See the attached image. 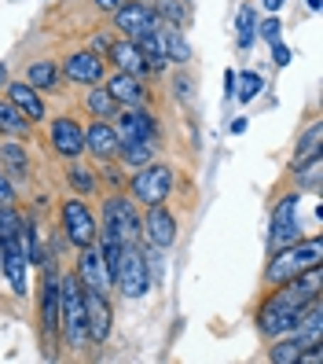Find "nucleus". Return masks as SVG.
I'll return each instance as SVG.
<instances>
[{
    "mask_svg": "<svg viewBox=\"0 0 323 364\" xmlns=\"http://www.w3.org/2000/svg\"><path fill=\"white\" fill-rule=\"evenodd\" d=\"M319 291H323V265L305 269L301 276H294V280H287V284H275V291L265 298L261 313H257V328H261L265 335H272V338L290 335L294 320L305 313V306L312 302V298H319Z\"/></svg>",
    "mask_w": 323,
    "mask_h": 364,
    "instance_id": "obj_1",
    "label": "nucleus"
},
{
    "mask_svg": "<svg viewBox=\"0 0 323 364\" xmlns=\"http://www.w3.org/2000/svg\"><path fill=\"white\" fill-rule=\"evenodd\" d=\"M103 247L106 269H111V284L125 298H143L150 287V265L140 243H114V240H96Z\"/></svg>",
    "mask_w": 323,
    "mask_h": 364,
    "instance_id": "obj_2",
    "label": "nucleus"
},
{
    "mask_svg": "<svg viewBox=\"0 0 323 364\" xmlns=\"http://www.w3.org/2000/svg\"><path fill=\"white\" fill-rule=\"evenodd\" d=\"M312 265H323V240H319V235L272 250V262L265 269V280L272 287L275 284H287V280H294V276H301V272L312 269Z\"/></svg>",
    "mask_w": 323,
    "mask_h": 364,
    "instance_id": "obj_3",
    "label": "nucleus"
},
{
    "mask_svg": "<svg viewBox=\"0 0 323 364\" xmlns=\"http://www.w3.org/2000/svg\"><path fill=\"white\" fill-rule=\"evenodd\" d=\"M59 324L67 331L70 346L81 350L89 346V324H84V287L74 272H67L59 280Z\"/></svg>",
    "mask_w": 323,
    "mask_h": 364,
    "instance_id": "obj_4",
    "label": "nucleus"
},
{
    "mask_svg": "<svg viewBox=\"0 0 323 364\" xmlns=\"http://www.w3.org/2000/svg\"><path fill=\"white\" fill-rule=\"evenodd\" d=\"M99 240H114V243H136L143 240L136 206L125 196H111L103 203V221H99Z\"/></svg>",
    "mask_w": 323,
    "mask_h": 364,
    "instance_id": "obj_5",
    "label": "nucleus"
},
{
    "mask_svg": "<svg viewBox=\"0 0 323 364\" xmlns=\"http://www.w3.org/2000/svg\"><path fill=\"white\" fill-rule=\"evenodd\" d=\"M301 240V196H283L272 210V225H268V247H290Z\"/></svg>",
    "mask_w": 323,
    "mask_h": 364,
    "instance_id": "obj_6",
    "label": "nucleus"
},
{
    "mask_svg": "<svg viewBox=\"0 0 323 364\" xmlns=\"http://www.w3.org/2000/svg\"><path fill=\"white\" fill-rule=\"evenodd\" d=\"M169 191H173V169H169V166L147 162V166H140V173L133 177V199L143 203V206L165 203Z\"/></svg>",
    "mask_w": 323,
    "mask_h": 364,
    "instance_id": "obj_7",
    "label": "nucleus"
},
{
    "mask_svg": "<svg viewBox=\"0 0 323 364\" xmlns=\"http://www.w3.org/2000/svg\"><path fill=\"white\" fill-rule=\"evenodd\" d=\"M74 276L81 280L84 291H96V294H111L114 291L111 269H106V258H103V247L99 243L77 247V269H74Z\"/></svg>",
    "mask_w": 323,
    "mask_h": 364,
    "instance_id": "obj_8",
    "label": "nucleus"
},
{
    "mask_svg": "<svg viewBox=\"0 0 323 364\" xmlns=\"http://www.w3.org/2000/svg\"><path fill=\"white\" fill-rule=\"evenodd\" d=\"M62 232H67V240L74 247H89L99 240V221L81 199H67L62 203Z\"/></svg>",
    "mask_w": 323,
    "mask_h": 364,
    "instance_id": "obj_9",
    "label": "nucleus"
},
{
    "mask_svg": "<svg viewBox=\"0 0 323 364\" xmlns=\"http://www.w3.org/2000/svg\"><path fill=\"white\" fill-rule=\"evenodd\" d=\"M111 15H114V30L125 33V37H136V33H147V30L162 26V15L150 4H140V0H125V4L114 8Z\"/></svg>",
    "mask_w": 323,
    "mask_h": 364,
    "instance_id": "obj_10",
    "label": "nucleus"
},
{
    "mask_svg": "<svg viewBox=\"0 0 323 364\" xmlns=\"http://www.w3.org/2000/svg\"><path fill=\"white\" fill-rule=\"evenodd\" d=\"M140 232H143V243L155 247V250H169L177 243V218L169 213L162 203L158 206H147V218L140 221Z\"/></svg>",
    "mask_w": 323,
    "mask_h": 364,
    "instance_id": "obj_11",
    "label": "nucleus"
},
{
    "mask_svg": "<svg viewBox=\"0 0 323 364\" xmlns=\"http://www.w3.org/2000/svg\"><path fill=\"white\" fill-rule=\"evenodd\" d=\"M40 328H45L48 353H52L55 331H59V272H55V265L45 269V287H40Z\"/></svg>",
    "mask_w": 323,
    "mask_h": 364,
    "instance_id": "obj_12",
    "label": "nucleus"
},
{
    "mask_svg": "<svg viewBox=\"0 0 323 364\" xmlns=\"http://www.w3.org/2000/svg\"><path fill=\"white\" fill-rule=\"evenodd\" d=\"M84 324H89V342H106L111 324H114V313H111L106 294L84 291Z\"/></svg>",
    "mask_w": 323,
    "mask_h": 364,
    "instance_id": "obj_13",
    "label": "nucleus"
},
{
    "mask_svg": "<svg viewBox=\"0 0 323 364\" xmlns=\"http://www.w3.org/2000/svg\"><path fill=\"white\" fill-rule=\"evenodd\" d=\"M26 265H30V258L23 254L18 240L0 243V272L8 276V287H11V294H18V298L26 294Z\"/></svg>",
    "mask_w": 323,
    "mask_h": 364,
    "instance_id": "obj_14",
    "label": "nucleus"
},
{
    "mask_svg": "<svg viewBox=\"0 0 323 364\" xmlns=\"http://www.w3.org/2000/svg\"><path fill=\"white\" fill-rule=\"evenodd\" d=\"M118 140H158V122L150 118V111L143 107H128V111L118 114Z\"/></svg>",
    "mask_w": 323,
    "mask_h": 364,
    "instance_id": "obj_15",
    "label": "nucleus"
},
{
    "mask_svg": "<svg viewBox=\"0 0 323 364\" xmlns=\"http://www.w3.org/2000/svg\"><path fill=\"white\" fill-rule=\"evenodd\" d=\"M48 136H52V147H55L62 159H77L84 151V129H81L74 118H55Z\"/></svg>",
    "mask_w": 323,
    "mask_h": 364,
    "instance_id": "obj_16",
    "label": "nucleus"
},
{
    "mask_svg": "<svg viewBox=\"0 0 323 364\" xmlns=\"http://www.w3.org/2000/svg\"><path fill=\"white\" fill-rule=\"evenodd\" d=\"M103 89L114 96L118 107H143V103H147V85H143V77H136V74L118 70L111 81L103 85Z\"/></svg>",
    "mask_w": 323,
    "mask_h": 364,
    "instance_id": "obj_17",
    "label": "nucleus"
},
{
    "mask_svg": "<svg viewBox=\"0 0 323 364\" xmlns=\"http://www.w3.org/2000/svg\"><path fill=\"white\" fill-rule=\"evenodd\" d=\"M62 77H70L77 85H96L103 81V59L96 52H74L62 63Z\"/></svg>",
    "mask_w": 323,
    "mask_h": 364,
    "instance_id": "obj_18",
    "label": "nucleus"
},
{
    "mask_svg": "<svg viewBox=\"0 0 323 364\" xmlns=\"http://www.w3.org/2000/svg\"><path fill=\"white\" fill-rule=\"evenodd\" d=\"M290 335L301 342V346H316V342L323 338V302L319 298H312V302L305 306V313L294 320Z\"/></svg>",
    "mask_w": 323,
    "mask_h": 364,
    "instance_id": "obj_19",
    "label": "nucleus"
},
{
    "mask_svg": "<svg viewBox=\"0 0 323 364\" xmlns=\"http://www.w3.org/2000/svg\"><path fill=\"white\" fill-rule=\"evenodd\" d=\"M118 133L111 122H92L89 129H84V151H92L96 159H114L118 155Z\"/></svg>",
    "mask_w": 323,
    "mask_h": 364,
    "instance_id": "obj_20",
    "label": "nucleus"
},
{
    "mask_svg": "<svg viewBox=\"0 0 323 364\" xmlns=\"http://www.w3.org/2000/svg\"><path fill=\"white\" fill-rule=\"evenodd\" d=\"M106 55H111V63H114L118 70H125V74H136V77L150 74V70H147V63H143V55H140V48L133 45V37H118V41H111Z\"/></svg>",
    "mask_w": 323,
    "mask_h": 364,
    "instance_id": "obj_21",
    "label": "nucleus"
},
{
    "mask_svg": "<svg viewBox=\"0 0 323 364\" xmlns=\"http://www.w3.org/2000/svg\"><path fill=\"white\" fill-rule=\"evenodd\" d=\"M8 100H11L30 122H45V114H48V111H45V100L37 96V89H33L30 81H11V85H8Z\"/></svg>",
    "mask_w": 323,
    "mask_h": 364,
    "instance_id": "obj_22",
    "label": "nucleus"
},
{
    "mask_svg": "<svg viewBox=\"0 0 323 364\" xmlns=\"http://www.w3.org/2000/svg\"><path fill=\"white\" fill-rule=\"evenodd\" d=\"M133 45L140 48L143 63H147V70L150 74H158L165 67V48H162V33L158 30H147V33H136L133 37Z\"/></svg>",
    "mask_w": 323,
    "mask_h": 364,
    "instance_id": "obj_23",
    "label": "nucleus"
},
{
    "mask_svg": "<svg viewBox=\"0 0 323 364\" xmlns=\"http://www.w3.org/2000/svg\"><path fill=\"white\" fill-rule=\"evenodd\" d=\"M118 155H121L125 166L140 169V166H147V162H155L158 144H155V140H121V144H118Z\"/></svg>",
    "mask_w": 323,
    "mask_h": 364,
    "instance_id": "obj_24",
    "label": "nucleus"
},
{
    "mask_svg": "<svg viewBox=\"0 0 323 364\" xmlns=\"http://www.w3.org/2000/svg\"><path fill=\"white\" fill-rule=\"evenodd\" d=\"M0 162H4L8 181H26V173H30V159H26V151H23V144L4 140V144H0Z\"/></svg>",
    "mask_w": 323,
    "mask_h": 364,
    "instance_id": "obj_25",
    "label": "nucleus"
},
{
    "mask_svg": "<svg viewBox=\"0 0 323 364\" xmlns=\"http://www.w3.org/2000/svg\"><path fill=\"white\" fill-rule=\"evenodd\" d=\"M30 129V118L18 111L11 100H0V133L4 136H26Z\"/></svg>",
    "mask_w": 323,
    "mask_h": 364,
    "instance_id": "obj_26",
    "label": "nucleus"
},
{
    "mask_svg": "<svg viewBox=\"0 0 323 364\" xmlns=\"http://www.w3.org/2000/svg\"><path fill=\"white\" fill-rule=\"evenodd\" d=\"M162 33V48H165V63H187L191 59V45L180 37L177 26H158Z\"/></svg>",
    "mask_w": 323,
    "mask_h": 364,
    "instance_id": "obj_27",
    "label": "nucleus"
},
{
    "mask_svg": "<svg viewBox=\"0 0 323 364\" xmlns=\"http://www.w3.org/2000/svg\"><path fill=\"white\" fill-rule=\"evenodd\" d=\"M84 107L99 118V122H111V118H118V103H114V96L106 92V89H96L92 85V92L84 96Z\"/></svg>",
    "mask_w": 323,
    "mask_h": 364,
    "instance_id": "obj_28",
    "label": "nucleus"
},
{
    "mask_svg": "<svg viewBox=\"0 0 323 364\" xmlns=\"http://www.w3.org/2000/svg\"><path fill=\"white\" fill-rule=\"evenodd\" d=\"M26 81L33 85V89H59V67H55V63H48V59L30 63Z\"/></svg>",
    "mask_w": 323,
    "mask_h": 364,
    "instance_id": "obj_29",
    "label": "nucleus"
},
{
    "mask_svg": "<svg viewBox=\"0 0 323 364\" xmlns=\"http://www.w3.org/2000/svg\"><path fill=\"white\" fill-rule=\"evenodd\" d=\"M297 173H294V181H297V188H309V191H319V173H323V162H319V155H312L309 162H301V166H294Z\"/></svg>",
    "mask_w": 323,
    "mask_h": 364,
    "instance_id": "obj_30",
    "label": "nucleus"
},
{
    "mask_svg": "<svg viewBox=\"0 0 323 364\" xmlns=\"http://www.w3.org/2000/svg\"><path fill=\"white\" fill-rule=\"evenodd\" d=\"M253 33H257L253 8L243 4V8H239V18H235V37H239V48H250V45H253Z\"/></svg>",
    "mask_w": 323,
    "mask_h": 364,
    "instance_id": "obj_31",
    "label": "nucleus"
},
{
    "mask_svg": "<svg viewBox=\"0 0 323 364\" xmlns=\"http://www.w3.org/2000/svg\"><path fill=\"white\" fill-rule=\"evenodd\" d=\"M319 136H323L319 122H312V125H309V133L297 140V159H294V166H301V162H309L312 155H319Z\"/></svg>",
    "mask_w": 323,
    "mask_h": 364,
    "instance_id": "obj_32",
    "label": "nucleus"
},
{
    "mask_svg": "<svg viewBox=\"0 0 323 364\" xmlns=\"http://www.w3.org/2000/svg\"><path fill=\"white\" fill-rule=\"evenodd\" d=\"M301 342L297 338H287V342H275V346L268 350V360L272 364H297V357H301Z\"/></svg>",
    "mask_w": 323,
    "mask_h": 364,
    "instance_id": "obj_33",
    "label": "nucleus"
},
{
    "mask_svg": "<svg viewBox=\"0 0 323 364\" xmlns=\"http://www.w3.org/2000/svg\"><path fill=\"white\" fill-rule=\"evenodd\" d=\"M261 89H265L261 74H253V70H243V74H239V103H250Z\"/></svg>",
    "mask_w": 323,
    "mask_h": 364,
    "instance_id": "obj_34",
    "label": "nucleus"
},
{
    "mask_svg": "<svg viewBox=\"0 0 323 364\" xmlns=\"http://www.w3.org/2000/svg\"><path fill=\"white\" fill-rule=\"evenodd\" d=\"M70 184L77 191H96V173H92V169H84V166H74L70 169Z\"/></svg>",
    "mask_w": 323,
    "mask_h": 364,
    "instance_id": "obj_35",
    "label": "nucleus"
},
{
    "mask_svg": "<svg viewBox=\"0 0 323 364\" xmlns=\"http://www.w3.org/2000/svg\"><path fill=\"white\" fill-rule=\"evenodd\" d=\"M279 30H283V23H279L275 15H268L265 23H261V37L268 41V45H272V41H279Z\"/></svg>",
    "mask_w": 323,
    "mask_h": 364,
    "instance_id": "obj_36",
    "label": "nucleus"
},
{
    "mask_svg": "<svg viewBox=\"0 0 323 364\" xmlns=\"http://www.w3.org/2000/svg\"><path fill=\"white\" fill-rule=\"evenodd\" d=\"M272 63L275 67H287L290 63V48L283 45V41H272Z\"/></svg>",
    "mask_w": 323,
    "mask_h": 364,
    "instance_id": "obj_37",
    "label": "nucleus"
},
{
    "mask_svg": "<svg viewBox=\"0 0 323 364\" xmlns=\"http://www.w3.org/2000/svg\"><path fill=\"white\" fill-rule=\"evenodd\" d=\"M8 203H15V188H11L8 173L0 169V206H8Z\"/></svg>",
    "mask_w": 323,
    "mask_h": 364,
    "instance_id": "obj_38",
    "label": "nucleus"
},
{
    "mask_svg": "<svg viewBox=\"0 0 323 364\" xmlns=\"http://www.w3.org/2000/svg\"><path fill=\"white\" fill-rule=\"evenodd\" d=\"M173 92H177L180 100H187V96H191V77H177V81H173Z\"/></svg>",
    "mask_w": 323,
    "mask_h": 364,
    "instance_id": "obj_39",
    "label": "nucleus"
},
{
    "mask_svg": "<svg viewBox=\"0 0 323 364\" xmlns=\"http://www.w3.org/2000/svg\"><path fill=\"white\" fill-rule=\"evenodd\" d=\"M111 41H114V37H106V33H96V37H92V48H96V52H106V48H111Z\"/></svg>",
    "mask_w": 323,
    "mask_h": 364,
    "instance_id": "obj_40",
    "label": "nucleus"
},
{
    "mask_svg": "<svg viewBox=\"0 0 323 364\" xmlns=\"http://www.w3.org/2000/svg\"><path fill=\"white\" fill-rule=\"evenodd\" d=\"M121 4H125V0H96V8H103V11H114Z\"/></svg>",
    "mask_w": 323,
    "mask_h": 364,
    "instance_id": "obj_41",
    "label": "nucleus"
},
{
    "mask_svg": "<svg viewBox=\"0 0 323 364\" xmlns=\"http://www.w3.org/2000/svg\"><path fill=\"white\" fill-rule=\"evenodd\" d=\"M231 133H235V136L246 133V118H235V122H231Z\"/></svg>",
    "mask_w": 323,
    "mask_h": 364,
    "instance_id": "obj_42",
    "label": "nucleus"
},
{
    "mask_svg": "<svg viewBox=\"0 0 323 364\" xmlns=\"http://www.w3.org/2000/svg\"><path fill=\"white\" fill-rule=\"evenodd\" d=\"M265 8H268V11H275V8H283V0H265Z\"/></svg>",
    "mask_w": 323,
    "mask_h": 364,
    "instance_id": "obj_43",
    "label": "nucleus"
},
{
    "mask_svg": "<svg viewBox=\"0 0 323 364\" xmlns=\"http://www.w3.org/2000/svg\"><path fill=\"white\" fill-rule=\"evenodd\" d=\"M0 85H8V70L4 67H0Z\"/></svg>",
    "mask_w": 323,
    "mask_h": 364,
    "instance_id": "obj_44",
    "label": "nucleus"
},
{
    "mask_svg": "<svg viewBox=\"0 0 323 364\" xmlns=\"http://www.w3.org/2000/svg\"><path fill=\"white\" fill-rule=\"evenodd\" d=\"M319 4H323V0H309V8H312V11H319Z\"/></svg>",
    "mask_w": 323,
    "mask_h": 364,
    "instance_id": "obj_45",
    "label": "nucleus"
}]
</instances>
